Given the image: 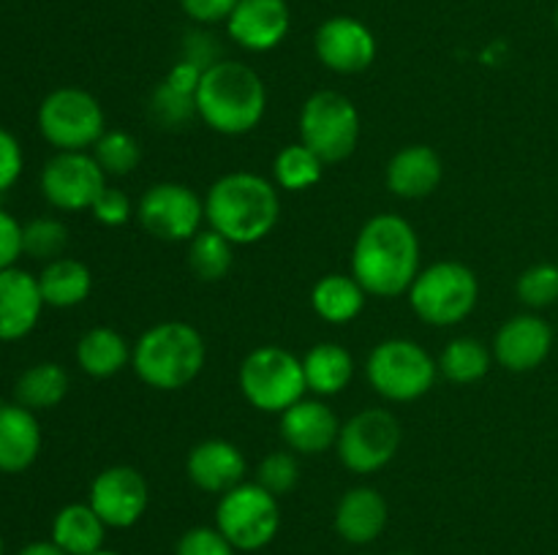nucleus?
<instances>
[{
    "instance_id": "nucleus-1",
    "label": "nucleus",
    "mask_w": 558,
    "mask_h": 555,
    "mask_svg": "<svg viewBox=\"0 0 558 555\" xmlns=\"http://www.w3.org/2000/svg\"><path fill=\"white\" fill-rule=\"evenodd\" d=\"M420 272V239L401 215L368 218L352 248V275L371 297L407 294Z\"/></svg>"
},
{
    "instance_id": "nucleus-2",
    "label": "nucleus",
    "mask_w": 558,
    "mask_h": 555,
    "mask_svg": "<svg viewBox=\"0 0 558 555\" xmlns=\"http://www.w3.org/2000/svg\"><path fill=\"white\" fill-rule=\"evenodd\" d=\"M281 218L278 185L254 172H232L207 188L205 221L234 245H254Z\"/></svg>"
},
{
    "instance_id": "nucleus-3",
    "label": "nucleus",
    "mask_w": 558,
    "mask_h": 555,
    "mask_svg": "<svg viewBox=\"0 0 558 555\" xmlns=\"http://www.w3.org/2000/svg\"><path fill=\"white\" fill-rule=\"evenodd\" d=\"M267 112V87L251 65L216 60L202 71L196 87V114L207 128L223 136H243L262 123Z\"/></svg>"
},
{
    "instance_id": "nucleus-4",
    "label": "nucleus",
    "mask_w": 558,
    "mask_h": 555,
    "mask_svg": "<svg viewBox=\"0 0 558 555\" xmlns=\"http://www.w3.org/2000/svg\"><path fill=\"white\" fill-rule=\"evenodd\" d=\"M205 341L189 321H161L140 335L131 348V368L142 384L158 392L185 390L202 373Z\"/></svg>"
},
{
    "instance_id": "nucleus-5",
    "label": "nucleus",
    "mask_w": 558,
    "mask_h": 555,
    "mask_svg": "<svg viewBox=\"0 0 558 555\" xmlns=\"http://www.w3.org/2000/svg\"><path fill=\"white\" fill-rule=\"evenodd\" d=\"M407 294L420 321L430 326H452L469 319L477 308L480 281L472 267L447 259L420 270Z\"/></svg>"
},
{
    "instance_id": "nucleus-6",
    "label": "nucleus",
    "mask_w": 558,
    "mask_h": 555,
    "mask_svg": "<svg viewBox=\"0 0 558 555\" xmlns=\"http://www.w3.org/2000/svg\"><path fill=\"white\" fill-rule=\"evenodd\" d=\"M365 375L376 395L385 400L412 403L434 390L439 362H434V357L409 337H387L368 354Z\"/></svg>"
},
{
    "instance_id": "nucleus-7",
    "label": "nucleus",
    "mask_w": 558,
    "mask_h": 555,
    "mask_svg": "<svg viewBox=\"0 0 558 555\" xmlns=\"http://www.w3.org/2000/svg\"><path fill=\"white\" fill-rule=\"evenodd\" d=\"M238 384L245 400L265 414H283L308 392L303 359L281 346L254 348L240 365Z\"/></svg>"
},
{
    "instance_id": "nucleus-8",
    "label": "nucleus",
    "mask_w": 558,
    "mask_h": 555,
    "mask_svg": "<svg viewBox=\"0 0 558 555\" xmlns=\"http://www.w3.org/2000/svg\"><path fill=\"white\" fill-rule=\"evenodd\" d=\"M216 528L240 553L267 547L281 531V506L259 482H243L221 495L216 506Z\"/></svg>"
},
{
    "instance_id": "nucleus-9",
    "label": "nucleus",
    "mask_w": 558,
    "mask_h": 555,
    "mask_svg": "<svg viewBox=\"0 0 558 555\" xmlns=\"http://www.w3.org/2000/svg\"><path fill=\"white\" fill-rule=\"evenodd\" d=\"M360 112L352 98L338 90H319L300 109V141L325 163H341L357 150Z\"/></svg>"
},
{
    "instance_id": "nucleus-10",
    "label": "nucleus",
    "mask_w": 558,
    "mask_h": 555,
    "mask_svg": "<svg viewBox=\"0 0 558 555\" xmlns=\"http://www.w3.org/2000/svg\"><path fill=\"white\" fill-rule=\"evenodd\" d=\"M38 131L58 152H76L101 139L107 118L96 96L82 87H60L38 107Z\"/></svg>"
},
{
    "instance_id": "nucleus-11",
    "label": "nucleus",
    "mask_w": 558,
    "mask_h": 555,
    "mask_svg": "<svg viewBox=\"0 0 558 555\" xmlns=\"http://www.w3.org/2000/svg\"><path fill=\"white\" fill-rule=\"evenodd\" d=\"M401 422L385 408H365L341 424L336 452L352 473H376L398 455Z\"/></svg>"
},
{
    "instance_id": "nucleus-12",
    "label": "nucleus",
    "mask_w": 558,
    "mask_h": 555,
    "mask_svg": "<svg viewBox=\"0 0 558 555\" xmlns=\"http://www.w3.org/2000/svg\"><path fill=\"white\" fill-rule=\"evenodd\" d=\"M142 229L163 243H189L205 223V199L183 183H156L136 205Z\"/></svg>"
},
{
    "instance_id": "nucleus-13",
    "label": "nucleus",
    "mask_w": 558,
    "mask_h": 555,
    "mask_svg": "<svg viewBox=\"0 0 558 555\" xmlns=\"http://www.w3.org/2000/svg\"><path fill=\"white\" fill-rule=\"evenodd\" d=\"M104 188H107V174L85 150L58 152L41 169V194L58 210H90Z\"/></svg>"
},
{
    "instance_id": "nucleus-14",
    "label": "nucleus",
    "mask_w": 558,
    "mask_h": 555,
    "mask_svg": "<svg viewBox=\"0 0 558 555\" xmlns=\"http://www.w3.org/2000/svg\"><path fill=\"white\" fill-rule=\"evenodd\" d=\"M87 504L107 528H131L150 506V488L134 466H109L93 479Z\"/></svg>"
},
{
    "instance_id": "nucleus-15",
    "label": "nucleus",
    "mask_w": 558,
    "mask_h": 555,
    "mask_svg": "<svg viewBox=\"0 0 558 555\" xmlns=\"http://www.w3.org/2000/svg\"><path fill=\"white\" fill-rule=\"evenodd\" d=\"M314 52L325 69L336 74H363L376 60V36L354 16H330L316 27Z\"/></svg>"
},
{
    "instance_id": "nucleus-16",
    "label": "nucleus",
    "mask_w": 558,
    "mask_h": 555,
    "mask_svg": "<svg viewBox=\"0 0 558 555\" xmlns=\"http://www.w3.org/2000/svg\"><path fill=\"white\" fill-rule=\"evenodd\" d=\"M292 27L287 0H240L227 20V33L245 52H270Z\"/></svg>"
},
{
    "instance_id": "nucleus-17",
    "label": "nucleus",
    "mask_w": 558,
    "mask_h": 555,
    "mask_svg": "<svg viewBox=\"0 0 558 555\" xmlns=\"http://www.w3.org/2000/svg\"><path fill=\"white\" fill-rule=\"evenodd\" d=\"M554 330L534 313L507 319L494 337V357L510 373H529L548 359Z\"/></svg>"
},
{
    "instance_id": "nucleus-18",
    "label": "nucleus",
    "mask_w": 558,
    "mask_h": 555,
    "mask_svg": "<svg viewBox=\"0 0 558 555\" xmlns=\"http://www.w3.org/2000/svg\"><path fill=\"white\" fill-rule=\"evenodd\" d=\"M185 473H189L191 484L199 488L202 493L223 495L245 482L248 462H245L240 446H234L232 441L207 439L189 452Z\"/></svg>"
},
{
    "instance_id": "nucleus-19",
    "label": "nucleus",
    "mask_w": 558,
    "mask_h": 555,
    "mask_svg": "<svg viewBox=\"0 0 558 555\" xmlns=\"http://www.w3.org/2000/svg\"><path fill=\"white\" fill-rule=\"evenodd\" d=\"M41 310L44 297L38 275L20 267L0 270V341H20L36 330Z\"/></svg>"
},
{
    "instance_id": "nucleus-20",
    "label": "nucleus",
    "mask_w": 558,
    "mask_h": 555,
    "mask_svg": "<svg viewBox=\"0 0 558 555\" xmlns=\"http://www.w3.org/2000/svg\"><path fill=\"white\" fill-rule=\"evenodd\" d=\"M341 422L322 400H298L281 414V439L298 455H319L336 446Z\"/></svg>"
},
{
    "instance_id": "nucleus-21",
    "label": "nucleus",
    "mask_w": 558,
    "mask_h": 555,
    "mask_svg": "<svg viewBox=\"0 0 558 555\" xmlns=\"http://www.w3.org/2000/svg\"><path fill=\"white\" fill-rule=\"evenodd\" d=\"M441 158L428 145H407L390 158L385 172V183L398 199H425L441 183Z\"/></svg>"
},
{
    "instance_id": "nucleus-22",
    "label": "nucleus",
    "mask_w": 558,
    "mask_h": 555,
    "mask_svg": "<svg viewBox=\"0 0 558 555\" xmlns=\"http://www.w3.org/2000/svg\"><path fill=\"white\" fill-rule=\"evenodd\" d=\"M387 517H390V509H387L385 495L363 484V488L347 490L338 501L336 531L349 544H371L387 528Z\"/></svg>"
},
{
    "instance_id": "nucleus-23",
    "label": "nucleus",
    "mask_w": 558,
    "mask_h": 555,
    "mask_svg": "<svg viewBox=\"0 0 558 555\" xmlns=\"http://www.w3.org/2000/svg\"><path fill=\"white\" fill-rule=\"evenodd\" d=\"M41 452V424L31 408L20 403L0 406V471L22 473Z\"/></svg>"
},
{
    "instance_id": "nucleus-24",
    "label": "nucleus",
    "mask_w": 558,
    "mask_h": 555,
    "mask_svg": "<svg viewBox=\"0 0 558 555\" xmlns=\"http://www.w3.org/2000/svg\"><path fill=\"white\" fill-rule=\"evenodd\" d=\"M107 522L96 515L90 504H69L54 515L52 542L65 555H93L104 550Z\"/></svg>"
},
{
    "instance_id": "nucleus-25",
    "label": "nucleus",
    "mask_w": 558,
    "mask_h": 555,
    "mask_svg": "<svg viewBox=\"0 0 558 555\" xmlns=\"http://www.w3.org/2000/svg\"><path fill=\"white\" fill-rule=\"evenodd\" d=\"M38 288H41L44 305L49 308H76L85 303L93 292L90 267L80 259H60L47 261L38 275Z\"/></svg>"
},
{
    "instance_id": "nucleus-26",
    "label": "nucleus",
    "mask_w": 558,
    "mask_h": 555,
    "mask_svg": "<svg viewBox=\"0 0 558 555\" xmlns=\"http://www.w3.org/2000/svg\"><path fill=\"white\" fill-rule=\"evenodd\" d=\"M365 288L360 286L354 275H341V272H330V275L319 278L311 288V305L314 313L327 324H349L357 319L365 308Z\"/></svg>"
},
{
    "instance_id": "nucleus-27",
    "label": "nucleus",
    "mask_w": 558,
    "mask_h": 555,
    "mask_svg": "<svg viewBox=\"0 0 558 555\" xmlns=\"http://www.w3.org/2000/svg\"><path fill=\"white\" fill-rule=\"evenodd\" d=\"M131 362V346L118 330L93 326L76 343V365L93 379H112Z\"/></svg>"
},
{
    "instance_id": "nucleus-28",
    "label": "nucleus",
    "mask_w": 558,
    "mask_h": 555,
    "mask_svg": "<svg viewBox=\"0 0 558 555\" xmlns=\"http://www.w3.org/2000/svg\"><path fill=\"white\" fill-rule=\"evenodd\" d=\"M305 384L314 395L332 397L349 386L354 375V359L338 343H316L303 357Z\"/></svg>"
},
{
    "instance_id": "nucleus-29",
    "label": "nucleus",
    "mask_w": 558,
    "mask_h": 555,
    "mask_svg": "<svg viewBox=\"0 0 558 555\" xmlns=\"http://www.w3.org/2000/svg\"><path fill=\"white\" fill-rule=\"evenodd\" d=\"M436 362H439V373L452 384H477L480 379L488 375L494 354L477 337L461 335L447 343Z\"/></svg>"
},
{
    "instance_id": "nucleus-30",
    "label": "nucleus",
    "mask_w": 558,
    "mask_h": 555,
    "mask_svg": "<svg viewBox=\"0 0 558 555\" xmlns=\"http://www.w3.org/2000/svg\"><path fill=\"white\" fill-rule=\"evenodd\" d=\"M69 392V373L58 362H38L20 375L14 386L16 403L31 411L54 408Z\"/></svg>"
},
{
    "instance_id": "nucleus-31",
    "label": "nucleus",
    "mask_w": 558,
    "mask_h": 555,
    "mask_svg": "<svg viewBox=\"0 0 558 555\" xmlns=\"http://www.w3.org/2000/svg\"><path fill=\"white\" fill-rule=\"evenodd\" d=\"M327 163L303 141L287 145L272 158V180L283 190H308L325 174Z\"/></svg>"
},
{
    "instance_id": "nucleus-32",
    "label": "nucleus",
    "mask_w": 558,
    "mask_h": 555,
    "mask_svg": "<svg viewBox=\"0 0 558 555\" xmlns=\"http://www.w3.org/2000/svg\"><path fill=\"white\" fill-rule=\"evenodd\" d=\"M234 264V243H229L216 229H202L189 239V267L199 281L216 283L229 275Z\"/></svg>"
},
{
    "instance_id": "nucleus-33",
    "label": "nucleus",
    "mask_w": 558,
    "mask_h": 555,
    "mask_svg": "<svg viewBox=\"0 0 558 555\" xmlns=\"http://www.w3.org/2000/svg\"><path fill=\"white\" fill-rule=\"evenodd\" d=\"M93 158L107 177H125L142 161V147L129 131H104L101 139L93 145Z\"/></svg>"
},
{
    "instance_id": "nucleus-34",
    "label": "nucleus",
    "mask_w": 558,
    "mask_h": 555,
    "mask_svg": "<svg viewBox=\"0 0 558 555\" xmlns=\"http://www.w3.org/2000/svg\"><path fill=\"white\" fill-rule=\"evenodd\" d=\"M65 245H69V229L58 218H33L22 226V248L31 259L47 264L63 256Z\"/></svg>"
},
{
    "instance_id": "nucleus-35",
    "label": "nucleus",
    "mask_w": 558,
    "mask_h": 555,
    "mask_svg": "<svg viewBox=\"0 0 558 555\" xmlns=\"http://www.w3.org/2000/svg\"><path fill=\"white\" fill-rule=\"evenodd\" d=\"M150 112L161 125L178 128V125H185L196 114V92L163 79L161 85L153 90Z\"/></svg>"
},
{
    "instance_id": "nucleus-36",
    "label": "nucleus",
    "mask_w": 558,
    "mask_h": 555,
    "mask_svg": "<svg viewBox=\"0 0 558 555\" xmlns=\"http://www.w3.org/2000/svg\"><path fill=\"white\" fill-rule=\"evenodd\" d=\"M518 299L529 308H550L558 303V264H534L521 272L515 283Z\"/></svg>"
},
{
    "instance_id": "nucleus-37",
    "label": "nucleus",
    "mask_w": 558,
    "mask_h": 555,
    "mask_svg": "<svg viewBox=\"0 0 558 555\" xmlns=\"http://www.w3.org/2000/svg\"><path fill=\"white\" fill-rule=\"evenodd\" d=\"M256 482L272 493L276 498L292 493L300 482V466L298 457L292 452H270L267 457H262L259 468H256Z\"/></svg>"
},
{
    "instance_id": "nucleus-38",
    "label": "nucleus",
    "mask_w": 558,
    "mask_h": 555,
    "mask_svg": "<svg viewBox=\"0 0 558 555\" xmlns=\"http://www.w3.org/2000/svg\"><path fill=\"white\" fill-rule=\"evenodd\" d=\"M238 550L229 544V539L218 531L216 526H196L189 528L183 536L178 539L174 555H234Z\"/></svg>"
},
{
    "instance_id": "nucleus-39",
    "label": "nucleus",
    "mask_w": 558,
    "mask_h": 555,
    "mask_svg": "<svg viewBox=\"0 0 558 555\" xmlns=\"http://www.w3.org/2000/svg\"><path fill=\"white\" fill-rule=\"evenodd\" d=\"M93 218H96L101 226H123L129 223V218L134 215V207H131V199L120 188H104L101 196L93 201L90 207Z\"/></svg>"
},
{
    "instance_id": "nucleus-40",
    "label": "nucleus",
    "mask_w": 558,
    "mask_h": 555,
    "mask_svg": "<svg viewBox=\"0 0 558 555\" xmlns=\"http://www.w3.org/2000/svg\"><path fill=\"white\" fill-rule=\"evenodd\" d=\"M22 166H25V156H22L20 141L14 134L0 128V194L20 180Z\"/></svg>"
},
{
    "instance_id": "nucleus-41",
    "label": "nucleus",
    "mask_w": 558,
    "mask_h": 555,
    "mask_svg": "<svg viewBox=\"0 0 558 555\" xmlns=\"http://www.w3.org/2000/svg\"><path fill=\"white\" fill-rule=\"evenodd\" d=\"M240 0H180V9L196 25H218L227 22Z\"/></svg>"
},
{
    "instance_id": "nucleus-42",
    "label": "nucleus",
    "mask_w": 558,
    "mask_h": 555,
    "mask_svg": "<svg viewBox=\"0 0 558 555\" xmlns=\"http://www.w3.org/2000/svg\"><path fill=\"white\" fill-rule=\"evenodd\" d=\"M25 254L22 248V226L14 215L0 210V270L16 267V259Z\"/></svg>"
},
{
    "instance_id": "nucleus-43",
    "label": "nucleus",
    "mask_w": 558,
    "mask_h": 555,
    "mask_svg": "<svg viewBox=\"0 0 558 555\" xmlns=\"http://www.w3.org/2000/svg\"><path fill=\"white\" fill-rule=\"evenodd\" d=\"M16 555H65V553L58 547V544L52 542V539H49V542H31V544H25V547H22Z\"/></svg>"
},
{
    "instance_id": "nucleus-44",
    "label": "nucleus",
    "mask_w": 558,
    "mask_h": 555,
    "mask_svg": "<svg viewBox=\"0 0 558 555\" xmlns=\"http://www.w3.org/2000/svg\"><path fill=\"white\" fill-rule=\"evenodd\" d=\"M93 555H123V553H114V550L104 547V550H98V553H93Z\"/></svg>"
},
{
    "instance_id": "nucleus-45",
    "label": "nucleus",
    "mask_w": 558,
    "mask_h": 555,
    "mask_svg": "<svg viewBox=\"0 0 558 555\" xmlns=\"http://www.w3.org/2000/svg\"><path fill=\"white\" fill-rule=\"evenodd\" d=\"M0 555H3V536H0Z\"/></svg>"
},
{
    "instance_id": "nucleus-46",
    "label": "nucleus",
    "mask_w": 558,
    "mask_h": 555,
    "mask_svg": "<svg viewBox=\"0 0 558 555\" xmlns=\"http://www.w3.org/2000/svg\"><path fill=\"white\" fill-rule=\"evenodd\" d=\"M556 27H558V5H556Z\"/></svg>"
},
{
    "instance_id": "nucleus-47",
    "label": "nucleus",
    "mask_w": 558,
    "mask_h": 555,
    "mask_svg": "<svg viewBox=\"0 0 558 555\" xmlns=\"http://www.w3.org/2000/svg\"><path fill=\"white\" fill-rule=\"evenodd\" d=\"M398 555H412V553H398Z\"/></svg>"
}]
</instances>
